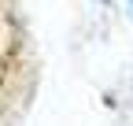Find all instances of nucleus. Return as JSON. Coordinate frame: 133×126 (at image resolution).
Returning a JSON list of instances; mask_svg holds the SVG:
<instances>
[{
	"instance_id": "1",
	"label": "nucleus",
	"mask_w": 133,
	"mask_h": 126,
	"mask_svg": "<svg viewBox=\"0 0 133 126\" xmlns=\"http://www.w3.org/2000/svg\"><path fill=\"white\" fill-rule=\"evenodd\" d=\"M4 48H8V19L0 11V59H4Z\"/></svg>"
},
{
	"instance_id": "2",
	"label": "nucleus",
	"mask_w": 133,
	"mask_h": 126,
	"mask_svg": "<svg viewBox=\"0 0 133 126\" xmlns=\"http://www.w3.org/2000/svg\"><path fill=\"white\" fill-rule=\"evenodd\" d=\"M100 4H111V0H100Z\"/></svg>"
},
{
	"instance_id": "3",
	"label": "nucleus",
	"mask_w": 133,
	"mask_h": 126,
	"mask_svg": "<svg viewBox=\"0 0 133 126\" xmlns=\"http://www.w3.org/2000/svg\"><path fill=\"white\" fill-rule=\"evenodd\" d=\"M129 4H133V0H129Z\"/></svg>"
}]
</instances>
